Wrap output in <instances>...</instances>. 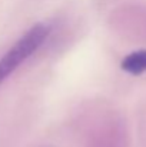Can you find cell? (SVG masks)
I'll return each instance as SVG.
<instances>
[{"label": "cell", "instance_id": "obj_1", "mask_svg": "<svg viewBox=\"0 0 146 147\" xmlns=\"http://www.w3.org/2000/svg\"><path fill=\"white\" fill-rule=\"evenodd\" d=\"M50 33V27L45 23L35 24L26 34L19 39L14 46L0 59V84L36 50L39 49Z\"/></svg>", "mask_w": 146, "mask_h": 147}, {"label": "cell", "instance_id": "obj_2", "mask_svg": "<svg viewBox=\"0 0 146 147\" xmlns=\"http://www.w3.org/2000/svg\"><path fill=\"white\" fill-rule=\"evenodd\" d=\"M120 67H122V70H125L133 76L142 74L143 71H146V50H138V51L128 54L122 60Z\"/></svg>", "mask_w": 146, "mask_h": 147}]
</instances>
